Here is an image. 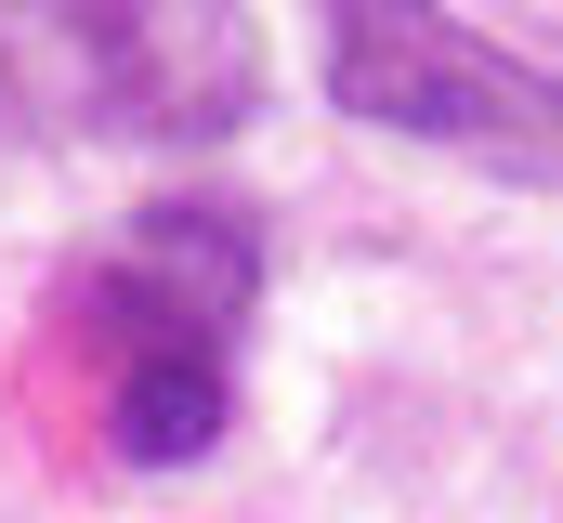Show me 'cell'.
<instances>
[{
	"label": "cell",
	"instance_id": "1",
	"mask_svg": "<svg viewBox=\"0 0 563 523\" xmlns=\"http://www.w3.org/2000/svg\"><path fill=\"white\" fill-rule=\"evenodd\" d=\"M314 53H328V105L341 119L394 131V144H445V157H472L498 183L563 197V66L472 40L432 0H341L314 26Z\"/></svg>",
	"mask_w": 563,
	"mask_h": 523
},
{
	"label": "cell",
	"instance_id": "2",
	"mask_svg": "<svg viewBox=\"0 0 563 523\" xmlns=\"http://www.w3.org/2000/svg\"><path fill=\"white\" fill-rule=\"evenodd\" d=\"M53 79H66V131H106V144H157V157H197L250 119L263 92V40L250 13H184V0H92V13H53Z\"/></svg>",
	"mask_w": 563,
	"mask_h": 523
},
{
	"label": "cell",
	"instance_id": "3",
	"mask_svg": "<svg viewBox=\"0 0 563 523\" xmlns=\"http://www.w3.org/2000/svg\"><path fill=\"white\" fill-rule=\"evenodd\" d=\"M223 419H236L223 354H197V341H132V354H106V445H119L132 471H184V458H210Z\"/></svg>",
	"mask_w": 563,
	"mask_h": 523
},
{
	"label": "cell",
	"instance_id": "4",
	"mask_svg": "<svg viewBox=\"0 0 563 523\" xmlns=\"http://www.w3.org/2000/svg\"><path fill=\"white\" fill-rule=\"evenodd\" d=\"M0 131H66V79L26 66V13H0Z\"/></svg>",
	"mask_w": 563,
	"mask_h": 523
}]
</instances>
